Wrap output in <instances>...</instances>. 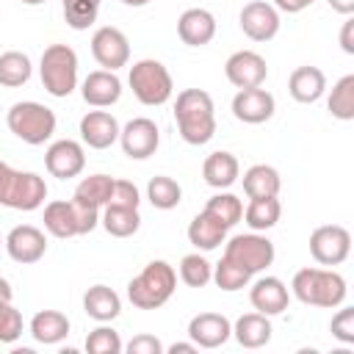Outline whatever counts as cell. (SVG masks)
<instances>
[{"label":"cell","mask_w":354,"mask_h":354,"mask_svg":"<svg viewBox=\"0 0 354 354\" xmlns=\"http://www.w3.org/2000/svg\"><path fill=\"white\" fill-rule=\"evenodd\" d=\"M174 122L185 144L202 147L216 136L213 97L202 88H183L174 102Z\"/></svg>","instance_id":"6da1fadb"},{"label":"cell","mask_w":354,"mask_h":354,"mask_svg":"<svg viewBox=\"0 0 354 354\" xmlns=\"http://www.w3.org/2000/svg\"><path fill=\"white\" fill-rule=\"evenodd\" d=\"M290 293L301 304L335 310L346 301L348 288H346V279L332 268H301V271L293 274Z\"/></svg>","instance_id":"7a4b0ae2"},{"label":"cell","mask_w":354,"mask_h":354,"mask_svg":"<svg viewBox=\"0 0 354 354\" xmlns=\"http://www.w3.org/2000/svg\"><path fill=\"white\" fill-rule=\"evenodd\" d=\"M177 288V271L166 260H152L147 268L127 282V299L138 310H158L163 307Z\"/></svg>","instance_id":"3957f363"},{"label":"cell","mask_w":354,"mask_h":354,"mask_svg":"<svg viewBox=\"0 0 354 354\" xmlns=\"http://www.w3.org/2000/svg\"><path fill=\"white\" fill-rule=\"evenodd\" d=\"M6 124H8V130L19 141H25L30 147H39V144H44V141L53 138L58 119H55V113L47 105L33 102V100H22V102H14L8 108Z\"/></svg>","instance_id":"277c9868"},{"label":"cell","mask_w":354,"mask_h":354,"mask_svg":"<svg viewBox=\"0 0 354 354\" xmlns=\"http://www.w3.org/2000/svg\"><path fill=\"white\" fill-rule=\"evenodd\" d=\"M47 199V183L36 171H19L8 163L0 171V205L11 210H39Z\"/></svg>","instance_id":"5b68a950"},{"label":"cell","mask_w":354,"mask_h":354,"mask_svg":"<svg viewBox=\"0 0 354 354\" xmlns=\"http://www.w3.org/2000/svg\"><path fill=\"white\" fill-rule=\"evenodd\" d=\"M39 77L47 94L69 97L77 88V53L69 44H50L41 53Z\"/></svg>","instance_id":"8992f818"},{"label":"cell","mask_w":354,"mask_h":354,"mask_svg":"<svg viewBox=\"0 0 354 354\" xmlns=\"http://www.w3.org/2000/svg\"><path fill=\"white\" fill-rule=\"evenodd\" d=\"M127 83L133 88V97L141 102V105H149V108H158V105H166L174 94V83H171V75L169 69L155 61V58H141L130 66V75H127Z\"/></svg>","instance_id":"52a82bcc"},{"label":"cell","mask_w":354,"mask_h":354,"mask_svg":"<svg viewBox=\"0 0 354 354\" xmlns=\"http://www.w3.org/2000/svg\"><path fill=\"white\" fill-rule=\"evenodd\" d=\"M100 224V210L80 205L75 199H55L44 205V230L53 238H75L86 235Z\"/></svg>","instance_id":"ba28073f"},{"label":"cell","mask_w":354,"mask_h":354,"mask_svg":"<svg viewBox=\"0 0 354 354\" xmlns=\"http://www.w3.org/2000/svg\"><path fill=\"white\" fill-rule=\"evenodd\" d=\"M274 243L260 232H243L232 235L224 243V257L241 266L246 274H260L274 263Z\"/></svg>","instance_id":"9c48e42d"},{"label":"cell","mask_w":354,"mask_h":354,"mask_svg":"<svg viewBox=\"0 0 354 354\" xmlns=\"http://www.w3.org/2000/svg\"><path fill=\"white\" fill-rule=\"evenodd\" d=\"M310 254L321 266H340L351 254V235L340 224L315 227L310 235Z\"/></svg>","instance_id":"30bf717a"},{"label":"cell","mask_w":354,"mask_h":354,"mask_svg":"<svg viewBox=\"0 0 354 354\" xmlns=\"http://www.w3.org/2000/svg\"><path fill=\"white\" fill-rule=\"evenodd\" d=\"M119 144L130 160H147L155 155V149L160 144V130L152 119L136 116L119 130Z\"/></svg>","instance_id":"8fae6325"},{"label":"cell","mask_w":354,"mask_h":354,"mask_svg":"<svg viewBox=\"0 0 354 354\" xmlns=\"http://www.w3.org/2000/svg\"><path fill=\"white\" fill-rule=\"evenodd\" d=\"M91 55L102 69L116 72V69L127 66V61H130V41L119 28L102 25L91 36Z\"/></svg>","instance_id":"7c38bea8"},{"label":"cell","mask_w":354,"mask_h":354,"mask_svg":"<svg viewBox=\"0 0 354 354\" xmlns=\"http://www.w3.org/2000/svg\"><path fill=\"white\" fill-rule=\"evenodd\" d=\"M224 75L235 88H254L263 86L268 77V66L266 58L254 50H238L227 58L224 64Z\"/></svg>","instance_id":"4fadbf2b"},{"label":"cell","mask_w":354,"mask_h":354,"mask_svg":"<svg viewBox=\"0 0 354 354\" xmlns=\"http://www.w3.org/2000/svg\"><path fill=\"white\" fill-rule=\"evenodd\" d=\"M3 246L8 252V257L14 263H22V266H30V263H39L47 252V238L39 227L33 224H19L14 227L6 238H3Z\"/></svg>","instance_id":"5bb4252c"},{"label":"cell","mask_w":354,"mask_h":354,"mask_svg":"<svg viewBox=\"0 0 354 354\" xmlns=\"http://www.w3.org/2000/svg\"><path fill=\"white\" fill-rule=\"evenodd\" d=\"M241 30L252 41H271L279 33V11L266 0H252L241 8Z\"/></svg>","instance_id":"9a60e30c"},{"label":"cell","mask_w":354,"mask_h":354,"mask_svg":"<svg viewBox=\"0 0 354 354\" xmlns=\"http://www.w3.org/2000/svg\"><path fill=\"white\" fill-rule=\"evenodd\" d=\"M44 166L53 177L58 180H69V177H77L83 169H86V152H83V144L72 141V138H58L47 147L44 152Z\"/></svg>","instance_id":"2e32d148"},{"label":"cell","mask_w":354,"mask_h":354,"mask_svg":"<svg viewBox=\"0 0 354 354\" xmlns=\"http://www.w3.org/2000/svg\"><path fill=\"white\" fill-rule=\"evenodd\" d=\"M277 102L274 94L254 86V88H238V94L232 97V116L243 124H263L274 116Z\"/></svg>","instance_id":"e0dca14e"},{"label":"cell","mask_w":354,"mask_h":354,"mask_svg":"<svg viewBox=\"0 0 354 354\" xmlns=\"http://www.w3.org/2000/svg\"><path fill=\"white\" fill-rule=\"evenodd\" d=\"M188 337L196 348H218L232 337V324L221 313H199L188 321Z\"/></svg>","instance_id":"ac0fdd59"},{"label":"cell","mask_w":354,"mask_h":354,"mask_svg":"<svg viewBox=\"0 0 354 354\" xmlns=\"http://www.w3.org/2000/svg\"><path fill=\"white\" fill-rule=\"evenodd\" d=\"M80 94H83L86 105H91V108H111L122 97V80L111 69H97V72L86 75Z\"/></svg>","instance_id":"d6986e66"},{"label":"cell","mask_w":354,"mask_h":354,"mask_svg":"<svg viewBox=\"0 0 354 354\" xmlns=\"http://www.w3.org/2000/svg\"><path fill=\"white\" fill-rule=\"evenodd\" d=\"M119 122L108 111H88L80 119V138L91 149H108L119 141Z\"/></svg>","instance_id":"ffe728a7"},{"label":"cell","mask_w":354,"mask_h":354,"mask_svg":"<svg viewBox=\"0 0 354 354\" xmlns=\"http://www.w3.org/2000/svg\"><path fill=\"white\" fill-rule=\"evenodd\" d=\"M249 301L263 315H279V313L288 310L290 293H288V285L279 277H260L249 288Z\"/></svg>","instance_id":"44dd1931"},{"label":"cell","mask_w":354,"mask_h":354,"mask_svg":"<svg viewBox=\"0 0 354 354\" xmlns=\"http://www.w3.org/2000/svg\"><path fill=\"white\" fill-rule=\"evenodd\" d=\"M177 36L188 47H205L216 36V17L207 8H188L177 19Z\"/></svg>","instance_id":"7402d4cb"},{"label":"cell","mask_w":354,"mask_h":354,"mask_svg":"<svg viewBox=\"0 0 354 354\" xmlns=\"http://www.w3.org/2000/svg\"><path fill=\"white\" fill-rule=\"evenodd\" d=\"M288 91L296 102L301 105H310V102H318L326 91V75L318 69V66H296L288 77Z\"/></svg>","instance_id":"603a6c76"},{"label":"cell","mask_w":354,"mask_h":354,"mask_svg":"<svg viewBox=\"0 0 354 354\" xmlns=\"http://www.w3.org/2000/svg\"><path fill=\"white\" fill-rule=\"evenodd\" d=\"M83 313L100 324H111L122 313V299L113 288L108 285H91L83 293Z\"/></svg>","instance_id":"cb8c5ba5"},{"label":"cell","mask_w":354,"mask_h":354,"mask_svg":"<svg viewBox=\"0 0 354 354\" xmlns=\"http://www.w3.org/2000/svg\"><path fill=\"white\" fill-rule=\"evenodd\" d=\"M202 177H205V183L210 188L224 191L241 177V163H238V158L232 152H224V149L210 152L205 158V163H202Z\"/></svg>","instance_id":"d4e9b609"},{"label":"cell","mask_w":354,"mask_h":354,"mask_svg":"<svg viewBox=\"0 0 354 354\" xmlns=\"http://www.w3.org/2000/svg\"><path fill=\"white\" fill-rule=\"evenodd\" d=\"M188 241L199 249V252H213L227 241V227L221 221H216L210 213H196L188 224Z\"/></svg>","instance_id":"484cf974"},{"label":"cell","mask_w":354,"mask_h":354,"mask_svg":"<svg viewBox=\"0 0 354 354\" xmlns=\"http://www.w3.org/2000/svg\"><path fill=\"white\" fill-rule=\"evenodd\" d=\"M271 321L263 313H246L232 324V337L243 348H263L271 340Z\"/></svg>","instance_id":"4316f807"},{"label":"cell","mask_w":354,"mask_h":354,"mask_svg":"<svg viewBox=\"0 0 354 354\" xmlns=\"http://www.w3.org/2000/svg\"><path fill=\"white\" fill-rule=\"evenodd\" d=\"M30 335L41 346H55L69 335V318L58 310H39L30 318Z\"/></svg>","instance_id":"83f0119b"},{"label":"cell","mask_w":354,"mask_h":354,"mask_svg":"<svg viewBox=\"0 0 354 354\" xmlns=\"http://www.w3.org/2000/svg\"><path fill=\"white\" fill-rule=\"evenodd\" d=\"M282 188V177L274 166L268 163H254L243 171V191L249 199H263V196H277Z\"/></svg>","instance_id":"f1b7e54d"},{"label":"cell","mask_w":354,"mask_h":354,"mask_svg":"<svg viewBox=\"0 0 354 354\" xmlns=\"http://www.w3.org/2000/svg\"><path fill=\"white\" fill-rule=\"evenodd\" d=\"M100 224L105 227L108 235L113 238H130L138 232L141 227V213L138 207H116V205H105L100 213Z\"/></svg>","instance_id":"f546056e"},{"label":"cell","mask_w":354,"mask_h":354,"mask_svg":"<svg viewBox=\"0 0 354 354\" xmlns=\"http://www.w3.org/2000/svg\"><path fill=\"white\" fill-rule=\"evenodd\" d=\"M282 216V205L277 196H263V199H249V205L243 207V221L249 224L252 232H266L271 227H277Z\"/></svg>","instance_id":"4dcf8cb0"},{"label":"cell","mask_w":354,"mask_h":354,"mask_svg":"<svg viewBox=\"0 0 354 354\" xmlns=\"http://www.w3.org/2000/svg\"><path fill=\"white\" fill-rule=\"evenodd\" d=\"M111 188H113V177L108 174H88L77 183L72 199L80 202V205H88V207H105L108 199H111Z\"/></svg>","instance_id":"1f68e13d"},{"label":"cell","mask_w":354,"mask_h":354,"mask_svg":"<svg viewBox=\"0 0 354 354\" xmlns=\"http://www.w3.org/2000/svg\"><path fill=\"white\" fill-rule=\"evenodd\" d=\"M33 75V64L25 53L19 50H8L0 55V86L6 88H19L30 80Z\"/></svg>","instance_id":"d6a6232c"},{"label":"cell","mask_w":354,"mask_h":354,"mask_svg":"<svg viewBox=\"0 0 354 354\" xmlns=\"http://www.w3.org/2000/svg\"><path fill=\"white\" fill-rule=\"evenodd\" d=\"M326 108L340 122H351L354 119V75H343L332 86V94L326 100Z\"/></svg>","instance_id":"836d02e7"},{"label":"cell","mask_w":354,"mask_h":354,"mask_svg":"<svg viewBox=\"0 0 354 354\" xmlns=\"http://www.w3.org/2000/svg\"><path fill=\"white\" fill-rule=\"evenodd\" d=\"M147 199H149L152 207H158V210H171V207L180 205L183 188H180L177 180H171V177H166V174H158V177H152L149 185H147Z\"/></svg>","instance_id":"e575fe53"},{"label":"cell","mask_w":354,"mask_h":354,"mask_svg":"<svg viewBox=\"0 0 354 354\" xmlns=\"http://www.w3.org/2000/svg\"><path fill=\"white\" fill-rule=\"evenodd\" d=\"M205 213H210L216 221H221V224L230 230V227H235V224L243 218V202H241L235 194L218 191L216 196H210V199H207Z\"/></svg>","instance_id":"d590c367"},{"label":"cell","mask_w":354,"mask_h":354,"mask_svg":"<svg viewBox=\"0 0 354 354\" xmlns=\"http://www.w3.org/2000/svg\"><path fill=\"white\" fill-rule=\"evenodd\" d=\"M180 279L188 285V288H205L210 279H213V263L194 252V254H185L180 260Z\"/></svg>","instance_id":"8d00e7d4"},{"label":"cell","mask_w":354,"mask_h":354,"mask_svg":"<svg viewBox=\"0 0 354 354\" xmlns=\"http://www.w3.org/2000/svg\"><path fill=\"white\" fill-rule=\"evenodd\" d=\"M100 0H64V19L72 30H86L97 22Z\"/></svg>","instance_id":"74e56055"},{"label":"cell","mask_w":354,"mask_h":354,"mask_svg":"<svg viewBox=\"0 0 354 354\" xmlns=\"http://www.w3.org/2000/svg\"><path fill=\"white\" fill-rule=\"evenodd\" d=\"M249 279H252V274H246L241 266H235L232 260H227V257H221L216 266H213V282L221 288V290H241V288H246L249 285Z\"/></svg>","instance_id":"f35d334b"},{"label":"cell","mask_w":354,"mask_h":354,"mask_svg":"<svg viewBox=\"0 0 354 354\" xmlns=\"http://www.w3.org/2000/svg\"><path fill=\"white\" fill-rule=\"evenodd\" d=\"M122 348L124 346H122L119 332L113 326H108V324H100L86 337V351L88 354H122Z\"/></svg>","instance_id":"ab89813d"},{"label":"cell","mask_w":354,"mask_h":354,"mask_svg":"<svg viewBox=\"0 0 354 354\" xmlns=\"http://www.w3.org/2000/svg\"><path fill=\"white\" fill-rule=\"evenodd\" d=\"M22 313L11 304L0 299V343H17L22 337Z\"/></svg>","instance_id":"60d3db41"},{"label":"cell","mask_w":354,"mask_h":354,"mask_svg":"<svg viewBox=\"0 0 354 354\" xmlns=\"http://www.w3.org/2000/svg\"><path fill=\"white\" fill-rule=\"evenodd\" d=\"M329 329H332V337H337L340 343L351 346V343H354V307L337 310V313L332 315Z\"/></svg>","instance_id":"b9f144b4"},{"label":"cell","mask_w":354,"mask_h":354,"mask_svg":"<svg viewBox=\"0 0 354 354\" xmlns=\"http://www.w3.org/2000/svg\"><path fill=\"white\" fill-rule=\"evenodd\" d=\"M108 205H116V207H138L141 205V194H138V188L130 180H113Z\"/></svg>","instance_id":"7bdbcfd3"},{"label":"cell","mask_w":354,"mask_h":354,"mask_svg":"<svg viewBox=\"0 0 354 354\" xmlns=\"http://www.w3.org/2000/svg\"><path fill=\"white\" fill-rule=\"evenodd\" d=\"M127 354H163V343L155 335H136L127 343Z\"/></svg>","instance_id":"ee69618b"},{"label":"cell","mask_w":354,"mask_h":354,"mask_svg":"<svg viewBox=\"0 0 354 354\" xmlns=\"http://www.w3.org/2000/svg\"><path fill=\"white\" fill-rule=\"evenodd\" d=\"M315 0H271V6L277 11H285V14H299L304 8H310Z\"/></svg>","instance_id":"f6af8a7d"},{"label":"cell","mask_w":354,"mask_h":354,"mask_svg":"<svg viewBox=\"0 0 354 354\" xmlns=\"http://www.w3.org/2000/svg\"><path fill=\"white\" fill-rule=\"evenodd\" d=\"M340 47H343V53L354 55V19H351V17H348V19L343 22V28H340Z\"/></svg>","instance_id":"bcb514c9"},{"label":"cell","mask_w":354,"mask_h":354,"mask_svg":"<svg viewBox=\"0 0 354 354\" xmlns=\"http://www.w3.org/2000/svg\"><path fill=\"white\" fill-rule=\"evenodd\" d=\"M326 3H329L332 11H337L343 17H351L354 14V0H326Z\"/></svg>","instance_id":"7dc6e473"},{"label":"cell","mask_w":354,"mask_h":354,"mask_svg":"<svg viewBox=\"0 0 354 354\" xmlns=\"http://www.w3.org/2000/svg\"><path fill=\"white\" fill-rule=\"evenodd\" d=\"M166 351H169V354H194V351H196V343H194V340H191V343H171Z\"/></svg>","instance_id":"c3c4849f"},{"label":"cell","mask_w":354,"mask_h":354,"mask_svg":"<svg viewBox=\"0 0 354 354\" xmlns=\"http://www.w3.org/2000/svg\"><path fill=\"white\" fill-rule=\"evenodd\" d=\"M11 296H14L11 282H8L6 277H0V299H3V301H11Z\"/></svg>","instance_id":"681fc988"},{"label":"cell","mask_w":354,"mask_h":354,"mask_svg":"<svg viewBox=\"0 0 354 354\" xmlns=\"http://www.w3.org/2000/svg\"><path fill=\"white\" fill-rule=\"evenodd\" d=\"M124 6H133V8H141V6H147L149 0H122Z\"/></svg>","instance_id":"f907efd6"},{"label":"cell","mask_w":354,"mask_h":354,"mask_svg":"<svg viewBox=\"0 0 354 354\" xmlns=\"http://www.w3.org/2000/svg\"><path fill=\"white\" fill-rule=\"evenodd\" d=\"M25 6H41V3H47V0H22Z\"/></svg>","instance_id":"816d5d0a"},{"label":"cell","mask_w":354,"mask_h":354,"mask_svg":"<svg viewBox=\"0 0 354 354\" xmlns=\"http://www.w3.org/2000/svg\"><path fill=\"white\" fill-rule=\"evenodd\" d=\"M0 249H3V235H0Z\"/></svg>","instance_id":"f5cc1de1"}]
</instances>
